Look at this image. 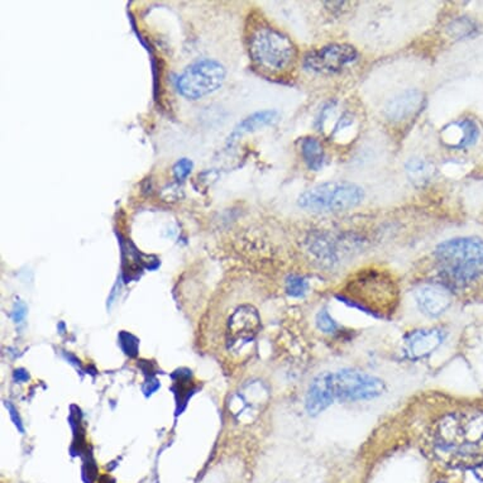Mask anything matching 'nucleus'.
Masks as SVG:
<instances>
[{
  "instance_id": "f257e3e1",
  "label": "nucleus",
  "mask_w": 483,
  "mask_h": 483,
  "mask_svg": "<svg viewBox=\"0 0 483 483\" xmlns=\"http://www.w3.org/2000/svg\"><path fill=\"white\" fill-rule=\"evenodd\" d=\"M434 453L454 468L483 465V411L455 412L441 419L433 431Z\"/></svg>"
},
{
  "instance_id": "f03ea898",
  "label": "nucleus",
  "mask_w": 483,
  "mask_h": 483,
  "mask_svg": "<svg viewBox=\"0 0 483 483\" xmlns=\"http://www.w3.org/2000/svg\"><path fill=\"white\" fill-rule=\"evenodd\" d=\"M435 258L441 273L454 284L465 285L483 275V241L460 237L441 243Z\"/></svg>"
},
{
  "instance_id": "7ed1b4c3",
  "label": "nucleus",
  "mask_w": 483,
  "mask_h": 483,
  "mask_svg": "<svg viewBox=\"0 0 483 483\" xmlns=\"http://www.w3.org/2000/svg\"><path fill=\"white\" fill-rule=\"evenodd\" d=\"M345 299L357 308L382 316L395 308L398 287L386 272L369 270L350 280L345 287Z\"/></svg>"
},
{
  "instance_id": "20e7f679",
  "label": "nucleus",
  "mask_w": 483,
  "mask_h": 483,
  "mask_svg": "<svg viewBox=\"0 0 483 483\" xmlns=\"http://www.w3.org/2000/svg\"><path fill=\"white\" fill-rule=\"evenodd\" d=\"M249 54L261 70L285 73L296 60L297 49L290 38L272 27H258L249 38Z\"/></svg>"
},
{
  "instance_id": "39448f33",
  "label": "nucleus",
  "mask_w": 483,
  "mask_h": 483,
  "mask_svg": "<svg viewBox=\"0 0 483 483\" xmlns=\"http://www.w3.org/2000/svg\"><path fill=\"white\" fill-rule=\"evenodd\" d=\"M363 199L364 191L354 182L328 181L304 191L297 204L309 212L338 213L356 208Z\"/></svg>"
},
{
  "instance_id": "423d86ee",
  "label": "nucleus",
  "mask_w": 483,
  "mask_h": 483,
  "mask_svg": "<svg viewBox=\"0 0 483 483\" xmlns=\"http://www.w3.org/2000/svg\"><path fill=\"white\" fill-rule=\"evenodd\" d=\"M225 67L213 59H199L190 64L176 80V89L188 100H199L219 90L225 80Z\"/></svg>"
},
{
  "instance_id": "0eeeda50",
  "label": "nucleus",
  "mask_w": 483,
  "mask_h": 483,
  "mask_svg": "<svg viewBox=\"0 0 483 483\" xmlns=\"http://www.w3.org/2000/svg\"><path fill=\"white\" fill-rule=\"evenodd\" d=\"M335 399L340 401H367L385 393L386 387L378 377L354 369H342L333 374Z\"/></svg>"
},
{
  "instance_id": "6e6552de",
  "label": "nucleus",
  "mask_w": 483,
  "mask_h": 483,
  "mask_svg": "<svg viewBox=\"0 0 483 483\" xmlns=\"http://www.w3.org/2000/svg\"><path fill=\"white\" fill-rule=\"evenodd\" d=\"M358 59L357 49L345 43H332L313 49L304 57V67L316 73H338Z\"/></svg>"
},
{
  "instance_id": "1a4fd4ad",
  "label": "nucleus",
  "mask_w": 483,
  "mask_h": 483,
  "mask_svg": "<svg viewBox=\"0 0 483 483\" xmlns=\"http://www.w3.org/2000/svg\"><path fill=\"white\" fill-rule=\"evenodd\" d=\"M260 315L256 309L246 305L237 309L228 324V345L232 350H242L254 340L260 330Z\"/></svg>"
},
{
  "instance_id": "9d476101",
  "label": "nucleus",
  "mask_w": 483,
  "mask_h": 483,
  "mask_svg": "<svg viewBox=\"0 0 483 483\" xmlns=\"http://www.w3.org/2000/svg\"><path fill=\"white\" fill-rule=\"evenodd\" d=\"M417 306L422 313L430 318H435L447 311L452 305V294L444 286L436 284L424 285L415 292Z\"/></svg>"
},
{
  "instance_id": "9b49d317",
  "label": "nucleus",
  "mask_w": 483,
  "mask_h": 483,
  "mask_svg": "<svg viewBox=\"0 0 483 483\" xmlns=\"http://www.w3.org/2000/svg\"><path fill=\"white\" fill-rule=\"evenodd\" d=\"M335 400L333 387V374L324 372L316 376L306 393V410L310 415H319Z\"/></svg>"
},
{
  "instance_id": "f8f14e48",
  "label": "nucleus",
  "mask_w": 483,
  "mask_h": 483,
  "mask_svg": "<svg viewBox=\"0 0 483 483\" xmlns=\"http://www.w3.org/2000/svg\"><path fill=\"white\" fill-rule=\"evenodd\" d=\"M424 95L417 90H407L393 97L385 109L387 119L393 123L409 121L423 108Z\"/></svg>"
},
{
  "instance_id": "ddd939ff",
  "label": "nucleus",
  "mask_w": 483,
  "mask_h": 483,
  "mask_svg": "<svg viewBox=\"0 0 483 483\" xmlns=\"http://www.w3.org/2000/svg\"><path fill=\"white\" fill-rule=\"evenodd\" d=\"M444 334L439 329H422L410 333L405 339V353L412 359L429 356L443 343Z\"/></svg>"
},
{
  "instance_id": "4468645a",
  "label": "nucleus",
  "mask_w": 483,
  "mask_h": 483,
  "mask_svg": "<svg viewBox=\"0 0 483 483\" xmlns=\"http://www.w3.org/2000/svg\"><path fill=\"white\" fill-rule=\"evenodd\" d=\"M278 113L276 110H262L257 112L254 114L249 115L244 121H242L233 133L230 134L229 143H233L234 141L241 138L243 134L251 133L254 131H258L261 128L270 126L272 123L278 121Z\"/></svg>"
},
{
  "instance_id": "2eb2a0df",
  "label": "nucleus",
  "mask_w": 483,
  "mask_h": 483,
  "mask_svg": "<svg viewBox=\"0 0 483 483\" xmlns=\"http://www.w3.org/2000/svg\"><path fill=\"white\" fill-rule=\"evenodd\" d=\"M302 156L310 171H319L326 161L324 148L321 142L314 137L302 138Z\"/></svg>"
},
{
  "instance_id": "dca6fc26",
  "label": "nucleus",
  "mask_w": 483,
  "mask_h": 483,
  "mask_svg": "<svg viewBox=\"0 0 483 483\" xmlns=\"http://www.w3.org/2000/svg\"><path fill=\"white\" fill-rule=\"evenodd\" d=\"M454 126L458 128L460 132V137H459L457 145H454L455 148H465L470 145H475L477 141L478 136H479V131H478L477 124L472 119H462V121H455Z\"/></svg>"
},
{
  "instance_id": "f3484780",
  "label": "nucleus",
  "mask_w": 483,
  "mask_h": 483,
  "mask_svg": "<svg viewBox=\"0 0 483 483\" xmlns=\"http://www.w3.org/2000/svg\"><path fill=\"white\" fill-rule=\"evenodd\" d=\"M406 171L410 175L414 181H423L428 180L430 169L428 163L423 161L422 158H411L409 162L406 163Z\"/></svg>"
},
{
  "instance_id": "a211bd4d",
  "label": "nucleus",
  "mask_w": 483,
  "mask_h": 483,
  "mask_svg": "<svg viewBox=\"0 0 483 483\" xmlns=\"http://www.w3.org/2000/svg\"><path fill=\"white\" fill-rule=\"evenodd\" d=\"M308 281L302 276H290L286 281V291L292 297H302L308 292Z\"/></svg>"
},
{
  "instance_id": "6ab92c4d",
  "label": "nucleus",
  "mask_w": 483,
  "mask_h": 483,
  "mask_svg": "<svg viewBox=\"0 0 483 483\" xmlns=\"http://www.w3.org/2000/svg\"><path fill=\"white\" fill-rule=\"evenodd\" d=\"M316 326L318 328L328 334L337 332L338 324L334 321L330 314L326 310H321L319 314L316 315Z\"/></svg>"
},
{
  "instance_id": "aec40b11",
  "label": "nucleus",
  "mask_w": 483,
  "mask_h": 483,
  "mask_svg": "<svg viewBox=\"0 0 483 483\" xmlns=\"http://www.w3.org/2000/svg\"><path fill=\"white\" fill-rule=\"evenodd\" d=\"M193 163L189 158H181L174 165V176L177 181H184L193 171Z\"/></svg>"
},
{
  "instance_id": "412c9836",
  "label": "nucleus",
  "mask_w": 483,
  "mask_h": 483,
  "mask_svg": "<svg viewBox=\"0 0 483 483\" xmlns=\"http://www.w3.org/2000/svg\"><path fill=\"white\" fill-rule=\"evenodd\" d=\"M6 407H8V410H9V414H11V417H12L13 422L17 425V428H18L20 431H23L22 422H20V419H19L18 412L16 410V407L11 404H6Z\"/></svg>"
},
{
  "instance_id": "4be33fe9",
  "label": "nucleus",
  "mask_w": 483,
  "mask_h": 483,
  "mask_svg": "<svg viewBox=\"0 0 483 483\" xmlns=\"http://www.w3.org/2000/svg\"><path fill=\"white\" fill-rule=\"evenodd\" d=\"M14 315H16V321H18V323L22 321L25 315V305H18V310L14 311Z\"/></svg>"
},
{
  "instance_id": "5701e85b",
  "label": "nucleus",
  "mask_w": 483,
  "mask_h": 483,
  "mask_svg": "<svg viewBox=\"0 0 483 483\" xmlns=\"http://www.w3.org/2000/svg\"><path fill=\"white\" fill-rule=\"evenodd\" d=\"M16 377L18 378V381H25L30 378V376L25 374L23 371H20V369H19V371H16Z\"/></svg>"
},
{
  "instance_id": "b1692460",
  "label": "nucleus",
  "mask_w": 483,
  "mask_h": 483,
  "mask_svg": "<svg viewBox=\"0 0 483 483\" xmlns=\"http://www.w3.org/2000/svg\"><path fill=\"white\" fill-rule=\"evenodd\" d=\"M479 467H481V473H482V475H483V465H479ZM482 479H483V476H482Z\"/></svg>"
}]
</instances>
